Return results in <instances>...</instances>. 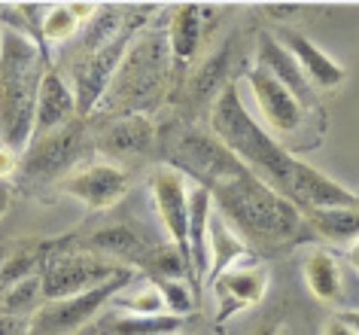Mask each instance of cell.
<instances>
[{
  "instance_id": "obj_12",
  "label": "cell",
  "mask_w": 359,
  "mask_h": 335,
  "mask_svg": "<svg viewBox=\"0 0 359 335\" xmlns=\"http://www.w3.org/2000/svg\"><path fill=\"white\" fill-rule=\"evenodd\" d=\"M247 86L253 88L256 104L262 110V119L268 122V129L277 134H295L304 125V107L295 101V95L286 86H280L277 79L262 67H250L247 70Z\"/></svg>"
},
{
  "instance_id": "obj_6",
  "label": "cell",
  "mask_w": 359,
  "mask_h": 335,
  "mask_svg": "<svg viewBox=\"0 0 359 335\" xmlns=\"http://www.w3.org/2000/svg\"><path fill=\"white\" fill-rule=\"evenodd\" d=\"M134 280V268L125 265L119 275H113L110 280H104L101 287L88 289V293L58 298V302H43L37 311L28 317V335H70L79 326H86L110 298L125 289Z\"/></svg>"
},
{
  "instance_id": "obj_14",
  "label": "cell",
  "mask_w": 359,
  "mask_h": 335,
  "mask_svg": "<svg viewBox=\"0 0 359 335\" xmlns=\"http://www.w3.org/2000/svg\"><path fill=\"white\" fill-rule=\"evenodd\" d=\"M277 43L295 58V65H299L302 77L308 79L311 88H338L341 83H344V77H347L344 67H341L332 55H326L317 43H311L304 34L280 31L277 34Z\"/></svg>"
},
{
  "instance_id": "obj_3",
  "label": "cell",
  "mask_w": 359,
  "mask_h": 335,
  "mask_svg": "<svg viewBox=\"0 0 359 335\" xmlns=\"http://www.w3.org/2000/svg\"><path fill=\"white\" fill-rule=\"evenodd\" d=\"M43 77L40 43L13 28L0 34V138L13 152L31 143Z\"/></svg>"
},
{
  "instance_id": "obj_16",
  "label": "cell",
  "mask_w": 359,
  "mask_h": 335,
  "mask_svg": "<svg viewBox=\"0 0 359 335\" xmlns=\"http://www.w3.org/2000/svg\"><path fill=\"white\" fill-rule=\"evenodd\" d=\"M70 119H76V101H74V88L65 83V77L55 74V70H46L40 83V95H37V113H34V138H43V134L61 129Z\"/></svg>"
},
{
  "instance_id": "obj_22",
  "label": "cell",
  "mask_w": 359,
  "mask_h": 335,
  "mask_svg": "<svg viewBox=\"0 0 359 335\" xmlns=\"http://www.w3.org/2000/svg\"><path fill=\"white\" fill-rule=\"evenodd\" d=\"M313 232L329 241H350L359 238V207H329V211H308L302 214Z\"/></svg>"
},
{
  "instance_id": "obj_11",
  "label": "cell",
  "mask_w": 359,
  "mask_h": 335,
  "mask_svg": "<svg viewBox=\"0 0 359 335\" xmlns=\"http://www.w3.org/2000/svg\"><path fill=\"white\" fill-rule=\"evenodd\" d=\"M283 195L299 207V214L329 211V207H359L356 192H350V189L335 183L332 177H326L323 171H317L313 165H304L299 159L292 162L290 183H286Z\"/></svg>"
},
{
  "instance_id": "obj_20",
  "label": "cell",
  "mask_w": 359,
  "mask_h": 335,
  "mask_svg": "<svg viewBox=\"0 0 359 335\" xmlns=\"http://www.w3.org/2000/svg\"><path fill=\"white\" fill-rule=\"evenodd\" d=\"M201 6L198 4H183L177 6L170 15V28H168V46H170V58L177 65H189L195 58V52L201 46Z\"/></svg>"
},
{
  "instance_id": "obj_32",
  "label": "cell",
  "mask_w": 359,
  "mask_h": 335,
  "mask_svg": "<svg viewBox=\"0 0 359 335\" xmlns=\"http://www.w3.org/2000/svg\"><path fill=\"white\" fill-rule=\"evenodd\" d=\"M347 256H350V265H353V268L359 271V238H356L353 244H350V253H347Z\"/></svg>"
},
{
  "instance_id": "obj_26",
  "label": "cell",
  "mask_w": 359,
  "mask_h": 335,
  "mask_svg": "<svg viewBox=\"0 0 359 335\" xmlns=\"http://www.w3.org/2000/svg\"><path fill=\"white\" fill-rule=\"evenodd\" d=\"M79 28V19L70 13V6H52L43 19V28H40V37L43 40H67L74 37Z\"/></svg>"
},
{
  "instance_id": "obj_18",
  "label": "cell",
  "mask_w": 359,
  "mask_h": 335,
  "mask_svg": "<svg viewBox=\"0 0 359 335\" xmlns=\"http://www.w3.org/2000/svg\"><path fill=\"white\" fill-rule=\"evenodd\" d=\"M259 67L268 70V74H271L277 83L290 88V92L295 95V101H299L304 110H311L313 88L308 86V79L302 77V70H299V65H295V58L280 46V43H277L274 34H262V40H259Z\"/></svg>"
},
{
  "instance_id": "obj_36",
  "label": "cell",
  "mask_w": 359,
  "mask_h": 335,
  "mask_svg": "<svg viewBox=\"0 0 359 335\" xmlns=\"http://www.w3.org/2000/svg\"><path fill=\"white\" fill-rule=\"evenodd\" d=\"M0 34H4V31H0Z\"/></svg>"
},
{
  "instance_id": "obj_27",
  "label": "cell",
  "mask_w": 359,
  "mask_h": 335,
  "mask_svg": "<svg viewBox=\"0 0 359 335\" xmlns=\"http://www.w3.org/2000/svg\"><path fill=\"white\" fill-rule=\"evenodd\" d=\"M128 314H137V317H156L165 311V298H161L156 280H152L149 287H143L140 293H134L131 298H125V302H119Z\"/></svg>"
},
{
  "instance_id": "obj_29",
  "label": "cell",
  "mask_w": 359,
  "mask_h": 335,
  "mask_svg": "<svg viewBox=\"0 0 359 335\" xmlns=\"http://www.w3.org/2000/svg\"><path fill=\"white\" fill-rule=\"evenodd\" d=\"M15 168H19V159H15V152L10 147H0V180L6 183V177H13Z\"/></svg>"
},
{
  "instance_id": "obj_15",
  "label": "cell",
  "mask_w": 359,
  "mask_h": 335,
  "mask_svg": "<svg viewBox=\"0 0 359 335\" xmlns=\"http://www.w3.org/2000/svg\"><path fill=\"white\" fill-rule=\"evenodd\" d=\"M265 289H268L265 268H229L226 275H219L213 280V293H217V302H219L217 323H226L235 311L259 305Z\"/></svg>"
},
{
  "instance_id": "obj_7",
  "label": "cell",
  "mask_w": 359,
  "mask_h": 335,
  "mask_svg": "<svg viewBox=\"0 0 359 335\" xmlns=\"http://www.w3.org/2000/svg\"><path fill=\"white\" fill-rule=\"evenodd\" d=\"M88 147V131H86V119H70L61 129L34 138L25 150L22 159V171L25 177L34 183H49V180H65L74 174L76 162L83 159V152Z\"/></svg>"
},
{
  "instance_id": "obj_13",
  "label": "cell",
  "mask_w": 359,
  "mask_h": 335,
  "mask_svg": "<svg viewBox=\"0 0 359 335\" xmlns=\"http://www.w3.org/2000/svg\"><path fill=\"white\" fill-rule=\"evenodd\" d=\"M61 189L67 195H74L76 202H83L86 207H92V211H107V207L119 204L128 192V174L116 165L97 162V165L79 168L70 177H65Z\"/></svg>"
},
{
  "instance_id": "obj_2",
  "label": "cell",
  "mask_w": 359,
  "mask_h": 335,
  "mask_svg": "<svg viewBox=\"0 0 359 335\" xmlns=\"http://www.w3.org/2000/svg\"><path fill=\"white\" fill-rule=\"evenodd\" d=\"M210 129H213V138L247 171H253L274 192H280V195L286 192L290 171L295 162L292 152L280 140H274V134H268V129H262L253 119V113L247 110L241 88L235 83H229L219 92L217 104H213V113H210Z\"/></svg>"
},
{
  "instance_id": "obj_30",
  "label": "cell",
  "mask_w": 359,
  "mask_h": 335,
  "mask_svg": "<svg viewBox=\"0 0 359 335\" xmlns=\"http://www.w3.org/2000/svg\"><path fill=\"white\" fill-rule=\"evenodd\" d=\"M335 323H341L344 329H350L353 335H359V311H341L335 317Z\"/></svg>"
},
{
  "instance_id": "obj_10",
  "label": "cell",
  "mask_w": 359,
  "mask_h": 335,
  "mask_svg": "<svg viewBox=\"0 0 359 335\" xmlns=\"http://www.w3.org/2000/svg\"><path fill=\"white\" fill-rule=\"evenodd\" d=\"M152 198H156V211L161 216V225L170 235V244L189 259V189H186V177L180 174L174 165H161L152 171ZM195 289V280H192ZM198 298V296H195Z\"/></svg>"
},
{
  "instance_id": "obj_23",
  "label": "cell",
  "mask_w": 359,
  "mask_h": 335,
  "mask_svg": "<svg viewBox=\"0 0 359 335\" xmlns=\"http://www.w3.org/2000/svg\"><path fill=\"white\" fill-rule=\"evenodd\" d=\"M183 317L174 314H156V317H137V314H125L113 323L116 335H177L183 329Z\"/></svg>"
},
{
  "instance_id": "obj_28",
  "label": "cell",
  "mask_w": 359,
  "mask_h": 335,
  "mask_svg": "<svg viewBox=\"0 0 359 335\" xmlns=\"http://www.w3.org/2000/svg\"><path fill=\"white\" fill-rule=\"evenodd\" d=\"M222 70H226V52H219V55H213L208 65H204L198 74L192 77V92L195 98H208L213 88L219 86V79H222Z\"/></svg>"
},
{
  "instance_id": "obj_19",
  "label": "cell",
  "mask_w": 359,
  "mask_h": 335,
  "mask_svg": "<svg viewBox=\"0 0 359 335\" xmlns=\"http://www.w3.org/2000/svg\"><path fill=\"white\" fill-rule=\"evenodd\" d=\"M76 250L95 253V256L119 262V265L122 262H131V259L149 256V247L128 225H107V229H97L95 235H88V238H76Z\"/></svg>"
},
{
  "instance_id": "obj_21",
  "label": "cell",
  "mask_w": 359,
  "mask_h": 335,
  "mask_svg": "<svg viewBox=\"0 0 359 335\" xmlns=\"http://www.w3.org/2000/svg\"><path fill=\"white\" fill-rule=\"evenodd\" d=\"M304 280H308V289L320 302H338L341 298V268L332 253L313 250L304 262Z\"/></svg>"
},
{
  "instance_id": "obj_1",
  "label": "cell",
  "mask_w": 359,
  "mask_h": 335,
  "mask_svg": "<svg viewBox=\"0 0 359 335\" xmlns=\"http://www.w3.org/2000/svg\"><path fill=\"white\" fill-rule=\"evenodd\" d=\"M210 198L217 204V214L229 223V229L250 244L290 241L302 225L299 207L280 192H274L268 183H262L253 171H241V174L210 186Z\"/></svg>"
},
{
  "instance_id": "obj_17",
  "label": "cell",
  "mask_w": 359,
  "mask_h": 335,
  "mask_svg": "<svg viewBox=\"0 0 359 335\" xmlns=\"http://www.w3.org/2000/svg\"><path fill=\"white\" fill-rule=\"evenodd\" d=\"M152 140H156V125L147 113H128V116H119L113 119L107 129L97 134V150L104 156H143Z\"/></svg>"
},
{
  "instance_id": "obj_34",
  "label": "cell",
  "mask_w": 359,
  "mask_h": 335,
  "mask_svg": "<svg viewBox=\"0 0 359 335\" xmlns=\"http://www.w3.org/2000/svg\"><path fill=\"white\" fill-rule=\"evenodd\" d=\"M6 326H10V320H6V317H4V314H0V335H13L10 329H6Z\"/></svg>"
},
{
  "instance_id": "obj_4",
  "label": "cell",
  "mask_w": 359,
  "mask_h": 335,
  "mask_svg": "<svg viewBox=\"0 0 359 335\" xmlns=\"http://www.w3.org/2000/svg\"><path fill=\"white\" fill-rule=\"evenodd\" d=\"M170 46L161 34H137L128 49L119 70H116L104 101L107 107H122L128 113H147V107L156 104L161 88L170 74Z\"/></svg>"
},
{
  "instance_id": "obj_33",
  "label": "cell",
  "mask_w": 359,
  "mask_h": 335,
  "mask_svg": "<svg viewBox=\"0 0 359 335\" xmlns=\"http://www.w3.org/2000/svg\"><path fill=\"white\" fill-rule=\"evenodd\" d=\"M253 335H277V323H265V326H259V329Z\"/></svg>"
},
{
  "instance_id": "obj_24",
  "label": "cell",
  "mask_w": 359,
  "mask_h": 335,
  "mask_svg": "<svg viewBox=\"0 0 359 335\" xmlns=\"http://www.w3.org/2000/svg\"><path fill=\"white\" fill-rule=\"evenodd\" d=\"M37 298H43V284H40V275H31V277L19 280V284L0 289V314L19 317L25 308L34 305Z\"/></svg>"
},
{
  "instance_id": "obj_31",
  "label": "cell",
  "mask_w": 359,
  "mask_h": 335,
  "mask_svg": "<svg viewBox=\"0 0 359 335\" xmlns=\"http://www.w3.org/2000/svg\"><path fill=\"white\" fill-rule=\"evenodd\" d=\"M6 207H10V186L0 180V216L6 214Z\"/></svg>"
},
{
  "instance_id": "obj_9",
  "label": "cell",
  "mask_w": 359,
  "mask_h": 335,
  "mask_svg": "<svg viewBox=\"0 0 359 335\" xmlns=\"http://www.w3.org/2000/svg\"><path fill=\"white\" fill-rule=\"evenodd\" d=\"M174 168L180 174H189L198 180V186H217L222 180L247 171L213 134L204 131H186L180 134V140L174 143Z\"/></svg>"
},
{
  "instance_id": "obj_35",
  "label": "cell",
  "mask_w": 359,
  "mask_h": 335,
  "mask_svg": "<svg viewBox=\"0 0 359 335\" xmlns=\"http://www.w3.org/2000/svg\"><path fill=\"white\" fill-rule=\"evenodd\" d=\"M6 253H10V247H0V265H4V259H6Z\"/></svg>"
},
{
  "instance_id": "obj_5",
  "label": "cell",
  "mask_w": 359,
  "mask_h": 335,
  "mask_svg": "<svg viewBox=\"0 0 359 335\" xmlns=\"http://www.w3.org/2000/svg\"><path fill=\"white\" fill-rule=\"evenodd\" d=\"M122 268L125 265H119V262L76 250V238H61L58 250H52L46 262L40 265L43 298L58 302V298L88 293V289L101 287L104 280H110L113 275H119Z\"/></svg>"
},
{
  "instance_id": "obj_8",
  "label": "cell",
  "mask_w": 359,
  "mask_h": 335,
  "mask_svg": "<svg viewBox=\"0 0 359 335\" xmlns=\"http://www.w3.org/2000/svg\"><path fill=\"white\" fill-rule=\"evenodd\" d=\"M131 40H134V22H128V28L116 40L107 43V46L88 52V55L76 58L74 65H70V74H74V101H76L79 119H86V116L104 101L107 88H110Z\"/></svg>"
},
{
  "instance_id": "obj_25",
  "label": "cell",
  "mask_w": 359,
  "mask_h": 335,
  "mask_svg": "<svg viewBox=\"0 0 359 335\" xmlns=\"http://www.w3.org/2000/svg\"><path fill=\"white\" fill-rule=\"evenodd\" d=\"M156 287H158L161 298H165V308H170V314H174V317H183V320H186V314H192L195 305H198L192 287L183 284V280H161L158 277Z\"/></svg>"
}]
</instances>
